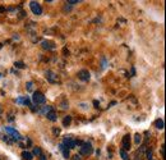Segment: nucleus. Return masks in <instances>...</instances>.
I'll return each mask as SVG.
<instances>
[{
  "label": "nucleus",
  "instance_id": "39448f33",
  "mask_svg": "<svg viewBox=\"0 0 166 160\" xmlns=\"http://www.w3.org/2000/svg\"><path fill=\"white\" fill-rule=\"evenodd\" d=\"M121 146H123V150H129L130 149V135H125L123 137V141H121Z\"/></svg>",
  "mask_w": 166,
  "mask_h": 160
},
{
  "label": "nucleus",
  "instance_id": "4be33fe9",
  "mask_svg": "<svg viewBox=\"0 0 166 160\" xmlns=\"http://www.w3.org/2000/svg\"><path fill=\"white\" fill-rule=\"evenodd\" d=\"M102 68H105L106 67V59L105 58H102V66H101Z\"/></svg>",
  "mask_w": 166,
  "mask_h": 160
},
{
  "label": "nucleus",
  "instance_id": "2eb2a0df",
  "mask_svg": "<svg viewBox=\"0 0 166 160\" xmlns=\"http://www.w3.org/2000/svg\"><path fill=\"white\" fill-rule=\"evenodd\" d=\"M32 155H38V156H41L42 155V150H41L40 147H35L33 149V154Z\"/></svg>",
  "mask_w": 166,
  "mask_h": 160
},
{
  "label": "nucleus",
  "instance_id": "5701e85b",
  "mask_svg": "<svg viewBox=\"0 0 166 160\" xmlns=\"http://www.w3.org/2000/svg\"><path fill=\"white\" fill-rule=\"evenodd\" d=\"M61 108H63V109H67V108H68V104H67V103H63V104H61Z\"/></svg>",
  "mask_w": 166,
  "mask_h": 160
},
{
  "label": "nucleus",
  "instance_id": "ddd939ff",
  "mask_svg": "<svg viewBox=\"0 0 166 160\" xmlns=\"http://www.w3.org/2000/svg\"><path fill=\"white\" fill-rule=\"evenodd\" d=\"M155 126H156V128H159V130H164V121L157 119L156 122H155Z\"/></svg>",
  "mask_w": 166,
  "mask_h": 160
},
{
  "label": "nucleus",
  "instance_id": "9d476101",
  "mask_svg": "<svg viewBox=\"0 0 166 160\" xmlns=\"http://www.w3.org/2000/svg\"><path fill=\"white\" fill-rule=\"evenodd\" d=\"M50 112H53V108H51V106H44V108L42 109H41L40 110V114H44V115H47Z\"/></svg>",
  "mask_w": 166,
  "mask_h": 160
},
{
  "label": "nucleus",
  "instance_id": "7ed1b4c3",
  "mask_svg": "<svg viewBox=\"0 0 166 160\" xmlns=\"http://www.w3.org/2000/svg\"><path fill=\"white\" fill-rule=\"evenodd\" d=\"M29 8H31V10H32L33 14H36V16L42 14V8H41V5L37 2H31L29 3Z\"/></svg>",
  "mask_w": 166,
  "mask_h": 160
},
{
  "label": "nucleus",
  "instance_id": "f3484780",
  "mask_svg": "<svg viewBox=\"0 0 166 160\" xmlns=\"http://www.w3.org/2000/svg\"><path fill=\"white\" fill-rule=\"evenodd\" d=\"M26 89H27V91H32V89H33V82H27L26 83Z\"/></svg>",
  "mask_w": 166,
  "mask_h": 160
},
{
  "label": "nucleus",
  "instance_id": "bb28decb",
  "mask_svg": "<svg viewBox=\"0 0 166 160\" xmlns=\"http://www.w3.org/2000/svg\"><path fill=\"white\" fill-rule=\"evenodd\" d=\"M40 160H46V158H45L44 155H41V156H40Z\"/></svg>",
  "mask_w": 166,
  "mask_h": 160
},
{
  "label": "nucleus",
  "instance_id": "9b49d317",
  "mask_svg": "<svg viewBox=\"0 0 166 160\" xmlns=\"http://www.w3.org/2000/svg\"><path fill=\"white\" fill-rule=\"evenodd\" d=\"M22 158H23V160H32L33 159V155L31 154V153H28V151H23L22 153Z\"/></svg>",
  "mask_w": 166,
  "mask_h": 160
},
{
  "label": "nucleus",
  "instance_id": "6ab92c4d",
  "mask_svg": "<svg viewBox=\"0 0 166 160\" xmlns=\"http://www.w3.org/2000/svg\"><path fill=\"white\" fill-rule=\"evenodd\" d=\"M120 155H121V158H123V160H128V154L124 151V150H120Z\"/></svg>",
  "mask_w": 166,
  "mask_h": 160
},
{
  "label": "nucleus",
  "instance_id": "393cba45",
  "mask_svg": "<svg viewBox=\"0 0 166 160\" xmlns=\"http://www.w3.org/2000/svg\"><path fill=\"white\" fill-rule=\"evenodd\" d=\"M74 160H81V156H79V155H76V156H74Z\"/></svg>",
  "mask_w": 166,
  "mask_h": 160
},
{
  "label": "nucleus",
  "instance_id": "20e7f679",
  "mask_svg": "<svg viewBox=\"0 0 166 160\" xmlns=\"http://www.w3.org/2000/svg\"><path fill=\"white\" fill-rule=\"evenodd\" d=\"M93 151V147L91 144H82V147H81V155H90L92 154Z\"/></svg>",
  "mask_w": 166,
  "mask_h": 160
},
{
  "label": "nucleus",
  "instance_id": "a211bd4d",
  "mask_svg": "<svg viewBox=\"0 0 166 160\" xmlns=\"http://www.w3.org/2000/svg\"><path fill=\"white\" fill-rule=\"evenodd\" d=\"M134 141H136V144H137V145H139V144H141V141H142V136H141L139 133H137V135H136V138H134Z\"/></svg>",
  "mask_w": 166,
  "mask_h": 160
},
{
  "label": "nucleus",
  "instance_id": "f257e3e1",
  "mask_svg": "<svg viewBox=\"0 0 166 160\" xmlns=\"http://www.w3.org/2000/svg\"><path fill=\"white\" fill-rule=\"evenodd\" d=\"M32 101L36 104V105H40V104H45L46 101V98L44 96L42 92H40V91H36L33 92V96H32Z\"/></svg>",
  "mask_w": 166,
  "mask_h": 160
},
{
  "label": "nucleus",
  "instance_id": "f8f14e48",
  "mask_svg": "<svg viewBox=\"0 0 166 160\" xmlns=\"http://www.w3.org/2000/svg\"><path fill=\"white\" fill-rule=\"evenodd\" d=\"M46 117H47V119L51 121V122H55V121H56V114H55L54 112H50Z\"/></svg>",
  "mask_w": 166,
  "mask_h": 160
},
{
  "label": "nucleus",
  "instance_id": "412c9836",
  "mask_svg": "<svg viewBox=\"0 0 166 160\" xmlns=\"http://www.w3.org/2000/svg\"><path fill=\"white\" fill-rule=\"evenodd\" d=\"M17 103H18V104H23V103H24V99L18 98V99H17Z\"/></svg>",
  "mask_w": 166,
  "mask_h": 160
},
{
  "label": "nucleus",
  "instance_id": "a878e982",
  "mask_svg": "<svg viewBox=\"0 0 166 160\" xmlns=\"http://www.w3.org/2000/svg\"><path fill=\"white\" fill-rule=\"evenodd\" d=\"M93 104H95V105H96V108H98V105H100V104H98V103H97L96 100H95V101H93Z\"/></svg>",
  "mask_w": 166,
  "mask_h": 160
},
{
  "label": "nucleus",
  "instance_id": "f03ea898",
  "mask_svg": "<svg viewBox=\"0 0 166 160\" xmlns=\"http://www.w3.org/2000/svg\"><path fill=\"white\" fill-rule=\"evenodd\" d=\"M4 131L7 133H9L10 136H12V138L14 141H19V140H22V137H20L19 132H17V130H14L13 127H4Z\"/></svg>",
  "mask_w": 166,
  "mask_h": 160
},
{
  "label": "nucleus",
  "instance_id": "0eeeda50",
  "mask_svg": "<svg viewBox=\"0 0 166 160\" xmlns=\"http://www.w3.org/2000/svg\"><path fill=\"white\" fill-rule=\"evenodd\" d=\"M46 78H47V81L49 82H51V83H54V82H56V77H55V74L53 73V72H46Z\"/></svg>",
  "mask_w": 166,
  "mask_h": 160
},
{
  "label": "nucleus",
  "instance_id": "423d86ee",
  "mask_svg": "<svg viewBox=\"0 0 166 160\" xmlns=\"http://www.w3.org/2000/svg\"><path fill=\"white\" fill-rule=\"evenodd\" d=\"M78 77H79V80H82V81H88L91 76H90V72H88L87 69H82V71L78 72Z\"/></svg>",
  "mask_w": 166,
  "mask_h": 160
},
{
  "label": "nucleus",
  "instance_id": "dca6fc26",
  "mask_svg": "<svg viewBox=\"0 0 166 160\" xmlns=\"http://www.w3.org/2000/svg\"><path fill=\"white\" fill-rule=\"evenodd\" d=\"M15 68H19V69H23V68H26V66H24V63H22V62H15Z\"/></svg>",
  "mask_w": 166,
  "mask_h": 160
},
{
  "label": "nucleus",
  "instance_id": "1a4fd4ad",
  "mask_svg": "<svg viewBox=\"0 0 166 160\" xmlns=\"http://www.w3.org/2000/svg\"><path fill=\"white\" fill-rule=\"evenodd\" d=\"M59 149H60V151H63L64 158H65V159H69V150H68V147H65L63 144H61V145L59 146Z\"/></svg>",
  "mask_w": 166,
  "mask_h": 160
},
{
  "label": "nucleus",
  "instance_id": "aec40b11",
  "mask_svg": "<svg viewBox=\"0 0 166 160\" xmlns=\"http://www.w3.org/2000/svg\"><path fill=\"white\" fill-rule=\"evenodd\" d=\"M79 2H78V0H69V2L67 3V4H70V5H74V4H78Z\"/></svg>",
  "mask_w": 166,
  "mask_h": 160
},
{
  "label": "nucleus",
  "instance_id": "4468645a",
  "mask_svg": "<svg viewBox=\"0 0 166 160\" xmlns=\"http://www.w3.org/2000/svg\"><path fill=\"white\" fill-rule=\"evenodd\" d=\"M70 122H72V117H70V115H67L65 118H64V121H63V126L67 127V126L70 124Z\"/></svg>",
  "mask_w": 166,
  "mask_h": 160
},
{
  "label": "nucleus",
  "instance_id": "6e6552de",
  "mask_svg": "<svg viewBox=\"0 0 166 160\" xmlns=\"http://www.w3.org/2000/svg\"><path fill=\"white\" fill-rule=\"evenodd\" d=\"M42 48L47 49V50H53L55 48V45L53 44V42H50V41H42Z\"/></svg>",
  "mask_w": 166,
  "mask_h": 160
},
{
  "label": "nucleus",
  "instance_id": "b1692460",
  "mask_svg": "<svg viewBox=\"0 0 166 160\" xmlns=\"http://www.w3.org/2000/svg\"><path fill=\"white\" fill-rule=\"evenodd\" d=\"M147 158H148L150 160L152 159V151H148V153H147Z\"/></svg>",
  "mask_w": 166,
  "mask_h": 160
}]
</instances>
